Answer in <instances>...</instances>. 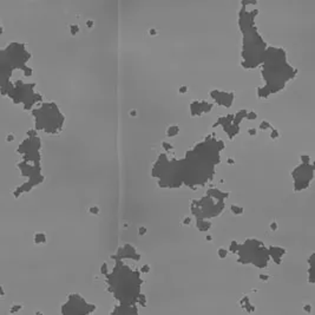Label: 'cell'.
Returning <instances> with one entry per match:
<instances>
[{
  "mask_svg": "<svg viewBox=\"0 0 315 315\" xmlns=\"http://www.w3.org/2000/svg\"><path fill=\"white\" fill-rule=\"evenodd\" d=\"M314 170V165H310L309 163H303L295 169V171H294V175H295L294 187H295L296 190H302V189L308 187L309 182L313 178V171Z\"/></svg>",
  "mask_w": 315,
  "mask_h": 315,
  "instance_id": "cell-1",
  "label": "cell"
},
{
  "mask_svg": "<svg viewBox=\"0 0 315 315\" xmlns=\"http://www.w3.org/2000/svg\"><path fill=\"white\" fill-rule=\"evenodd\" d=\"M309 268H308V282L309 283H315V254L310 256L308 261Z\"/></svg>",
  "mask_w": 315,
  "mask_h": 315,
  "instance_id": "cell-2",
  "label": "cell"
},
{
  "mask_svg": "<svg viewBox=\"0 0 315 315\" xmlns=\"http://www.w3.org/2000/svg\"><path fill=\"white\" fill-rule=\"evenodd\" d=\"M285 249H282V248H279V247H276V248H272L270 249V255L274 257V260L277 262V263H281V260H282V256L285 255Z\"/></svg>",
  "mask_w": 315,
  "mask_h": 315,
  "instance_id": "cell-3",
  "label": "cell"
},
{
  "mask_svg": "<svg viewBox=\"0 0 315 315\" xmlns=\"http://www.w3.org/2000/svg\"><path fill=\"white\" fill-rule=\"evenodd\" d=\"M303 310H304L307 314H310V313H312V306H310L309 303L304 304V306H303Z\"/></svg>",
  "mask_w": 315,
  "mask_h": 315,
  "instance_id": "cell-4",
  "label": "cell"
},
{
  "mask_svg": "<svg viewBox=\"0 0 315 315\" xmlns=\"http://www.w3.org/2000/svg\"><path fill=\"white\" fill-rule=\"evenodd\" d=\"M272 229H273V230H276V229H277V224L273 223V224H272Z\"/></svg>",
  "mask_w": 315,
  "mask_h": 315,
  "instance_id": "cell-5",
  "label": "cell"
}]
</instances>
